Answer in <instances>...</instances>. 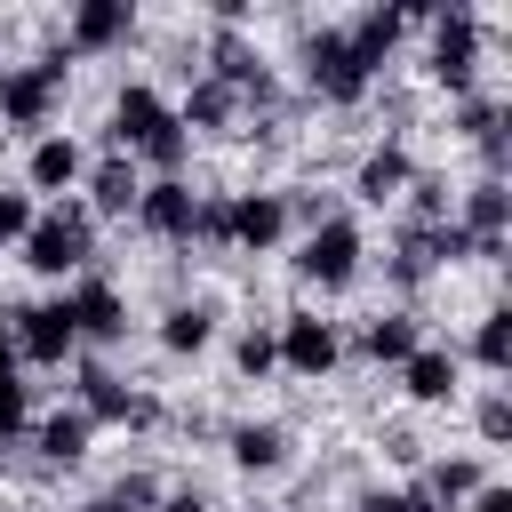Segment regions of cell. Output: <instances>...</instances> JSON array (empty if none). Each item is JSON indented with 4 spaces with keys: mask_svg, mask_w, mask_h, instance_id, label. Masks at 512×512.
I'll use <instances>...</instances> for the list:
<instances>
[{
    "mask_svg": "<svg viewBox=\"0 0 512 512\" xmlns=\"http://www.w3.org/2000/svg\"><path fill=\"white\" fill-rule=\"evenodd\" d=\"M16 248H24V264H32L40 280H80V272L96 264V216H88L80 200H48Z\"/></svg>",
    "mask_w": 512,
    "mask_h": 512,
    "instance_id": "cell-1",
    "label": "cell"
},
{
    "mask_svg": "<svg viewBox=\"0 0 512 512\" xmlns=\"http://www.w3.org/2000/svg\"><path fill=\"white\" fill-rule=\"evenodd\" d=\"M464 512H512V488H504V480H480V488L464 496Z\"/></svg>",
    "mask_w": 512,
    "mask_h": 512,
    "instance_id": "cell-34",
    "label": "cell"
},
{
    "mask_svg": "<svg viewBox=\"0 0 512 512\" xmlns=\"http://www.w3.org/2000/svg\"><path fill=\"white\" fill-rule=\"evenodd\" d=\"M160 512H208V504H200V496H184V488H176V496H160Z\"/></svg>",
    "mask_w": 512,
    "mask_h": 512,
    "instance_id": "cell-36",
    "label": "cell"
},
{
    "mask_svg": "<svg viewBox=\"0 0 512 512\" xmlns=\"http://www.w3.org/2000/svg\"><path fill=\"white\" fill-rule=\"evenodd\" d=\"M8 352H16L24 368H64V360H80V336H72V312H64V296L8 304Z\"/></svg>",
    "mask_w": 512,
    "mask_h": 512,
    "instance_id": "cell-6",
    "label": "cell"
},
{
    "mask_svg": "<svg viewBox=\"0 0 512 512\" xmlns=\"http://www.w3.org/2000/svg\"><path fill=\"white\" fill-rule=\"evenodd\" d=\"M224 448H232V472H248V480H272V472H288V456H296L288 424H272V416L232 424V432H224Z\"/></svg>",
    "mask_w": 512,
    "mask_h": 512,
    "instance_id": "cell-19",
    "label": "cell"
},
{
    "mask_svg": "<svg viewBox=\"0 0 512 512\" xmlns=\"http://www.w3.org/2000/svg\"><path fill=\"white\" fill-rule=\"evenodd\" d=\"M24 424H32V384H24V360H16L8 336H0V448H8Z\"/></svg>",
    "mask_w": 512,
    "mask_h": 512,
    "instance_id": "cell-26",
    "label": "cell"
},
{
    "mask_svg": "<svg viewBox=\"0 0 512 512\" xmlns=\"http://www.w3.org/2000/svg\"><path fill=\"white\" fill-rule=\"evenodd\" d=\"M424 24H432L424 80H432V88H448V96H472V80H480V8L448 0V8H432Z\"/></svg>",
    "mask_w": 512,
    "mask_h": 512,
    "instance_id": "cell-3",
    "label": "cell"
},
{
    "mask_svg": "<svg viewBox=\"0 0 512 512\" xmlns=\"http://www.w3.org/2000/svg\"><path fill=\"white\" fill-rule=\"evenodd\" d=\"M392 376H400V392H408L416 408H448V400L464 392V352H456V344H416Z\"/></svg>",
    "mask_w": 512,
    "mask_h": 512,
    "instance_id": "cell-14",
    "label": "cell"
},
{
    "mask_svg": "<svg viewBox=\"0 0 512 512\" xmlns=\"http://www.w3.org/2000/svg\"><path fill=\"white\" fill-rule=\"evenodd\" d=\"M360 264H368V232H360L352 208H328L320 224H304V240H296V280L304 288L336 296V288L360 280Z\"/></svg>",
    "mask_w": 512,
    "mask_h": 512,
    "instance_id": "cell-2",
    "label": "cell"
},
{
    "mask_svg": "<svg viewBox=\"0 0 512 512\" xmlns=\"http://www.w3.org/2000/svg\"><path fill=\"white\" fill-rule=\"evenodd\" d=\"M56 296H64V312H72V336H80V352H104V344H120V336H128V304H120V288H112L104 272H80V280H64Z\"/></svg>",
    "mask_w": 512,
    "mask_h": 512,
    "instance_id": "cell-8",
    "label": "cell"
},
{
    "mask_svg": "<svg viewBox=\"0 0 512 512\" xmlns=\"http://www.w3.org/2000/svg\"><path fill=\"white\" fill-rule=\"evenodd\" d=\"M360 512H440V504L408 480V488H368V496H360Z\"/></svg>",
    "mask_w": 512,
    "mask_h": 512,
    "instance_id": "cell-33",
    "label": "cell"
},
{
    "mask_svg": "<svg viewBox=\"0 0 512 512\" xmlns=\"http://www.w3.org/2000/svg\"><path fill=\"white\" fill-rule=\"evenodd\" d=\"M192 240L232 248V192H200V208H192Z\"/></svg>",
    "mask_w": 512,
    "mask_h": 512,
    "instance_id": "cell-30",
    "label": "cell"
},
{
    "mask_svg": "<svg viewBox=\"0 0 512 512\" xmlns=\"http://www.w3.org/2000/svg\"><path fill=\"white\" fill-rule=\"evenodd\" d=\"M472 424H480V440H488V448H504V440H512V400H504V392H480Z\"/></svg>",
    "mask_w": 512,
    "mask_h": 512,
    "instance_id": "cell-32",
    "label": "cell"
},
{
    "mask_svg": "<svg viewBox=\"0 0 512 512\" xmlns=\"http://www.w3.org/2000/svg\"><path fill=\"white\" fill-rule=\"evenodd\" d=\"M88 440H96V424H88L80 408H56V416H40V432H32L40 464H80V456H88Z\"/></svg>",
    "mask_w": 512,
    "mask_h": 512,
    "instance_id": "cell-25",
    "label": "cell"
},
{
    "mask_svg": "<svg viewBox=\"0 0 512 512\" xmlns=\"http://www.w3.org/2000/svg\"><path fill=\"white\" fill-rule=\"evenodd\" d=\"M232 368H240V376H272V368H280V352H272V320H256V328L232 336Z\"/></svg>",
    "mask_w": 512,
    "mask_h": 512,
    "instance_id": "cell-29",
    "label": "cell"
},
{
    "mask_svg": "<svg viewBox=\"0 0 512 512\" xmlns=\"http://www.w3.org/2000/svg\"><path fill=\"white\" fill-rule=\"evenodd\" d=\"M192 208H200L192 176H144V192H136V224L168 248H192Z\"/></svg>",
    "mask_w": 512,
    "mask_h": 512,
    "instance_id": "cell-12",
    "label": "cell"
},
{
    "mask_svg": "<svg viewBox=\"0 0 512 512\" xmlns=\"http://www.w3.org/2000/svg\"><path fill=\"white\" fill-rule=\"evenodd\" d=\"M136 192H144V168H136L128 152L88 160V176H80V208H88V216H136Z\"/></svg>",
    "mask_w": 512,
    "mask_h": 512,
    "instance_id": "cell-18",
    "label": "cell"
},
{
    "mask_svg": "<svg viewBox=\"0 0 512 512\" xmlns=\"http://www.w3.org/2000/svg\"><path fill=\"white\" fill-rule=\"evenodd\" d=\"M160 128H176V104H168L152 80H128V88L112 96V128H104V136H112V152H128V160H136Z\"/></svg>",
    "mask_w": 512,
    "mask_h": 512,
    "instance_id": "cell-10",
    "label": "cell"
},
{
    "mask_svg": "<svg viewBox=\"0 0 512 512\" xmlns=\"http://www.w3.org/2000/svg\"><path fill=\"white\" fill-rule=\"evenodd\" d=\"M32 216H40V200H32L24 184H0V248H16V240L32 232Z\"/></svg>",
    "mask_w": 512,
    "mask_h": 512,
    "instance_id": "cell-31",
    "label": "cell"
},
{
    "mask_svg": "<svg viewBox=\"0 0 512 512\" xmlns=\"http://www.w3.org/2000/svg\"><path fill=\"white\" fill-rule=\"evenodd\" d=\"M288 240V192H232V248L240 256H272Z\"/></svg>",
    "mask_w": 512,
    "mask_h": 512,
    "instance_id": "cell-17",
    "label": "cell"
},
{
    "mask_svg": "<svg viewBox=\"0 0 512 512\" xmlns=\"http://www.w3.org/2000/svg\"><path fill=\"white\" fill-rule=\"evenodd\" d=\"M232 112H240V96H232L224 80H208V72H192V88H184V104H176V120H184V136H224V128H232Z\"/></svg>",
    "mask_w": 512,
    "mask_h": 512,
    "instance_id": "cell-22",
    "label": "cell"
},
{
    "mask_svg": "<svg viewBox=\"0 0 512 512\" xmlns=\"http://www.w3.org/2000/svg\"><path fill=\"white\" fill-rule=\"evenodd\" d=\"M72 392H80V416H88V424H128V432L160 424V400H152V392H128L104 360H80V384H72Z\"/></svg>",
    "mask_w": 512,
    "mask_h": 512,
    "instance_id": "cell-9",
    "label": "cell"
},
{
    "mask_svg": "<svg viewBox=\"0 0 512 512\" xmlns=\"http://www.w3.org/2000/svg\"><path fill=\"white\" fill-rule=\"evenodd\" d=\"M64 80H72L64 48H48V56H32V64H0V120H8V128H32V136H48Z\"/></svg>",
    "mask_w": 512,
    "mask_h": 512,
    "instance_id": "cell-4",
    "label": "cell"
},
{
    "mask_svg": "<svg viewBox=\"0 0 512 512\" xmlns=\"http://www.w3.org/2000/svg\"><path fill=\"white\" fill-rule=\"evenodd\" d=\"M304 88H312L320 104H360V96L376 88V72L352 56L344 24H320V32H304Z\"/></svg>",
    "mask_w": 512,
    "mask_h": 512,
    "instance_id": "cell-5",
    "label": "cell"
},
{
    "mask_svg": "<svg viewBox=\"0 0 512 512\" xmlns=\"http://www.w3.org/2000/svg\"><path fill=\"white\" fill-rule=\"evenodd\" d=\"M480 480H488V464H480V456H432L416 488H424V496H432L440 512H464V496H472Z\"/></svg>",
    "mask_w": 512,
    "mask_h": 512,
    "instance_id": "cell-24",
    "label": "cell"
},
{
    "mask_svg": "<svg viewBox=\"0 0 512 512\" xmlns=\"http://www.w3.org/2000/svg\"><path fill=\"white\" fill-rule=\"evenodd\" d=\"M448 128H456V136H472V144H488V136H504V104H496V96H456Z\"/></svg>",
    "mask_w": 512,
    "mask_h": 512,
    "instance_id": "cell-28",
    "label": "cell"
},
{
    "mask_svg": "<svg viewBox=\"0 0 512 512\" xmlns=\"http://www.w3.org/2000/svg\"><path fill=\"white\" fill-rule=\"evenodd\" d=\"M408 184H416V160H408V144H368V160L352 168V200L360 208H400L408 200Z\"/></svg>",
    "mask_w": 512,
    "mask_h": 512,
    "instance_id": "cell-16",
    "label": "cell"
},
{
    "mask_svg": "<svg viewBox=\"0 0 512 512\" xmlns=\"http://www.w3.org/2000/svg\"><path fill=\"white\" fill-rule=\"evenodd\" d=\"M344 40H352V56H360L368 72H384V64L400 56V40H408V8H384V0H376V8H360V16L344 24Z\"/></svg>",
    "mask_w": 512,
    "mask_h": 512,
    "instance_id": "cell-20",
    "label": "cell"
},
{
    "mask_svg": "<svg viewBox=\"0 0 512 512\" xmlns=\"http://www.w3.org/2000/svg\"><path fill=\"white\" fill-rule=\"evenodd\" d=\"M272 352H280V368H288V376L320 384V376L344 360V328H336V320H320V312H280V320H272Z\"/></svg>",
    "mask_w": 512,
    "mask_h": 512,
    "instance_id": "cell-7",
    "label": "cell"
},
{
    "mask_svg": "<svg viewBox=\"0 0 512 512\" xmlns=\"http://www.w3.org/2000/svg\"><path fill=\"white\" fill-rule=\"evenodd\" d=\"M152 336H160V352H168V360H200V352L216 344V304H208V296H192V304H168Z\"/></svg>",
    "mask_w": 512,
    "mask_h": 512,
    "instance_id": "cell-21",
    "label": "cell"
},
{
    "mask_svg": "<svg viewBox=\"0 0 512 512\" xmlns=\"http://www.w3.org/2000/svg\"><path fill=\"white\" fill-rule=\"evenodd\" d=\"M80 512H136V504H128V496H120V488H104V496H88V504H80Z\"/></svg>",
    "mask_w": 512,
    "mask_h": 512,
    "instance_id": "cell-35",
    "label": "cell"
},
{
    "mask_svg": "<svg viewBox=\"0 0 512 512\" xmlns=\"http://www.w3.org/2000/svg\"><path fill=\"white\" fill-rule=\"evenodd\" d=\"M448 224H464V232H472V248L496 264V256H504V232H512V184H504V176H472Z\"/></svg>",
    "mask_w": 512,
    "mask_h": 512,
    "instance_id": "cell-11",
    "label": "cell"
},
{
    "mask_svg": "<svg viewBox=\"0 0 512 512\" xmlns=\"http://www.w3.org/2000/svg\"><path fill=\"white\" fill-rule=\"evenodd\" d=\"M136 32V8L128 0H72V16H64V56H104V48H120Z\"/></svg>",
    "mask_w": 512,
    "mask_h": 512,
    "instance_id": "cell-15",
    "label": "cell"
},
{
    "mask_svg": "<svg viewBox=\"0 0 512 512\" xmlns=\"http://www.w3.org/2000/svg\"><path fill=\"white\" fill-rule=\"evenodd\" d=\"M472 360H480L488 376H504V368H512V312H504V304H488V312H480V328H472Z\"/></svg>",
    "mask_w": 512,
    "mask_h": 512,
    "instance_id": "cell-27",
    "label": "cell"
},
{
    "mask_svg": "<svg viewBox=\"0 0 512 512\" xmlns=\"http://www.w3.org/2000/svg\"><path fill=\"white\" fill-rule=\"evenodd\" d=\"M80 176H88V152H80V136H64V128L32 136V152H24V192H32V200H40V192L72 200V192H80Z\"/></svg>",
    "mask_w": 512,
    "mask_h": 512,
    "instance_id": "cell-13",
    "label": "cell"
},
{
    "mask_svg": "<svg viewBox=\"0 0 512 512\" xmlns=\"http://www.w3.org/2000/svg\"><path fill=\"white\" fill-rule=\"evenodd\" d=\"M416 344H424V328H416V312H408V304H392V312H376V320L360 328V352H368L376 368H400Z\"/></svg>",
    "mask_w": 512,
    "mask_h": 512,
    "instance_id": "cell-23",
    "label": "cell"
}]
</instances>
